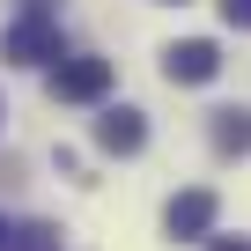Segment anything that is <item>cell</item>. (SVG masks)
<instances>
[{"label":"cell","instance_id":"ba28073f","mask_svg":"<svg viewBox=\"0 0 251 251\" xmlns=\"http://www.w3.org/2000/svg\"><path fill=\"white\" fill-rule=\"evenodd\" d=\"M222 23L229 30H251V0H222Z\"/></svg>","mask_w":251,"mask_h":251},{"label":"cell","instance_id":"3957f363","mask_svg":"<svg viewBox=\"0 0 251 251\" xmlns=\"http://www.w3.org/2000/svg\"><path fill=\"white\" fill-rule=\"evenodd\" d=\"M163 74H170L177 89H207V81L222 74V45H214V37H185V45L163 52Z\"/></svg>","mask_w":251,"mask_h":251},{"label":"cell","instance_id":"5b68a950","mask_svg":"<svg viewBox=\"0 0 251 251\" xmlns=\"http://www.w3.org/2000/svg\"><path fill=\"white\" fill-rule=\"evenodd\" d=\"M214 214H222V207H214V192H177V200L163 207V229L192 244V236H207V229H214Z\"/></svg>","mask_w":251,"mask_h":251},{"label":"cell","instance_id":"7a4b0ae2","mask_svg":"<svg viewBox=\"0 0 251 251\" xmlns=\"http://www.w3.org/2000/svg\"><path fill=\"white\" fill-rule=\"evenodd\" d=\"M52 96L59 103H103L111 96V59H52Z\"/></svg>","mask_w":251,"mask_h":251},{"label":"cell","instance_id":"8992f818","mask_svg":"<svg viewBox=\"0 0 251 251\" xmlns=\"http://www.w3.org/2000/svg\"><path fill=\"white\" fill-rule=\"evenodd\" d=\"M207 133H214V148L222 155H251V111H214V126H207Z\"/></svg>","mask_w":251,"mask_h":251},{"label":"cell","instance_id":"8fae6325","mask_svg":"<svg viewBox=\"0 0 251 251\" xmlns=\"http://www.w3.org/2000/svg\"><path fill=\"white\" fill-rule=\"evenodd\" d=\"M177 8H185V0H177Z\"/></svg>","mask_w":251,"mask_h":251},{"label":"cell","instance_id":"277c9868","mask_svg":"<svg viewBox=\"0 0 251 251\" xmlns=\"http://www.w3.org/2000/svg\"><path fill=\"white\" fill-rule=\"evenodd\" d=\"M96 148H103V155H141V148H148V118H141L133 103L103 111V118H96Z\"/></svg>","mask_w":251,"mask_h":251},{"label":"cell","instance_id":"52a82bcc","mask_svg":"<svg viewBox=\"0 0 251 251\" xmlns=\"http://www.w3.org/2000/svg\"><path fill=\"white\" fill-rule=\"evenodd\" d=\"M15 251H59V229H52V222H30V229H23V244H15Z\"/></svg>","mask_w":251,"mask_h":251},{"label":"cell","instance_id":"30bf717a","mask_svg":"<svg viewBox=\"0 0 251 251\" xmlns=\"http://www.w3.org/2000/svg\"><path fill=\"white\" fill-rule=\"evenodd\" d=\"M207 251H251V244H244V236H214Z\"/></svg>","mask_w":251,"mask_h":251},{"label":"cell","instance_id":"6da1fadb","mask_svg":"<svg viewBox=\"0 0 251 251\" xmlns=\"http://www.w3.org/2000/svg\"><path fill=\"white\" fill-rule=\"evenodd\" d=\"M0 59H15V67H45V59H67L59 45V15L45 8V0H30V8L0 30Z\"/></svg>","mask_w":251,"mask_h":251},{"label":"cell","instance_id":"9c48e42d","mask_svg":"<svg viewBox=\"0 0 251 251\" xmlns=\"http://www.w3.org/2000/svg\"><path fill=\"white\" fill-rule=\"evenodd\" d=\"M15 244H23V229H15V222H0V251H15Z\"/></svg>","mask_w":251,"mask_h":251}]
</instances>
